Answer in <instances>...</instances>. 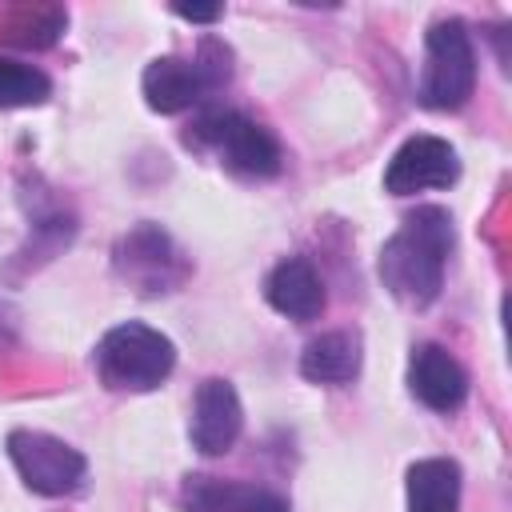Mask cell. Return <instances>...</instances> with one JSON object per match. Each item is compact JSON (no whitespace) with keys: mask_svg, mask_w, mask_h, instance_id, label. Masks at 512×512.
Instances as JSON below:
<instances>
[{"mask_svg":"<svg viewBox=\"0 0 512 512\" xmlns=\"http://www.w3.org/2000/svg\"><path fill=\"white\" fill-rule=\"evenodd\" d=\"M448 252H452V216L436 204H424L404 216L396 236L384 240L376 272L400 304L424 308L444 288Z\"/></svg>","mask_w":512,"mask_h":512,"instance_id":"obj_1","label":"cell"},{"mask_svg":"<svg viewBox=\"0 0 512 512\" xmlns=\"http://www.w3.org/2000/svg\"><path fill=\"white\" fill-rule=\"evenodd\" d=\"M360 372V336L356 332H324L304 344L300 376L312 384H348Z\"/></svg>","mask_w":512,"mask_h":512,"instance_id":"obj_13","label":"cell"},{"mask_svg":"<svg viewBox=\"0 0 512 512\" xmlns=\"http://www.w3.org/2000/svg\"><path fill=\"white\" fill-rule=\"evenodd\" d=\"M188 144L212 152L228 172L248 176V180H268L284 168V152H280L276 136L264 124H256L252 116L232 112V108H212V112L196 116Z\"/></svg>","mask_w":512,"mask_h":512,"instance_id":"obj_4","label":"cell"},{"mask_svg":"<svg viewBox=\"0 0 512 512\" xmlns=\"http://www.w3.org/2000/svg\"><path fill=\"white\" fill-rule=\"evenodd\" d=\"M408 512H460V464L428 456L408 468Z\"/></svg>","mask_w":512,"mask_h":512,"instance_id":"obj_14","label":"cell"},{"mask_svg":"<svg viewBox=\"0 0 512 512\" xmlns=\"http://www.w3.org/2000/svg\"><path fill=\"white\" fill-rule=\"evenodd\" d=\"M96 376L116 392H152L176 368V344L140 320H124L108 328L96 344Z\"/></svg>","mask_w":512,"mask_h":512,"instance_id":"obj_2","label":"cell"},{"mask_svg":"<svg viewBox=\"0 0 512 512\" xmlns=\"http://www.w3.org/2000/svg\"><path fill=\"white\" fill-rule=\"evenodd\" d=\"M176 16H184V20H192V24H212V20H220V4H208V8H200V4H176L172 8Z\"/></svg>","mask_w":512,"mask_h":512,"instance_id":"obj_16","label":"cell"},{"mask_svg":"<svg viewBox=\"0 0 512 512\" xmlns=\"http://www.w3.org/2000/svg\"><path fill=\"white\" fill-rule=\"evenodd\" d=\"M232 80V52L220 40H200L196 56H164L144 68V100L152 112L176 116L196 104H204L212 92H220Z\"/></svg>","mask_w":512,"mask_h":512,"instance_id":"obj_3","label":"cell"},{"mask_svg":"<svg viewBox=\"0 0 512 512\" xmlns=\"http://www.w3.org/2000/svg\"><path fill=\"white\" fill-rule=\"evenodd\" d=\"M184 512H288V500L272 488L248 484V480H224V476H184L180 488Z\"/></svg>","mask_w":512,"mask_h":512,"instance_id":"obj_11","label":"cell"},{"mask_svg":"<svg viewBox=\"0 0 512 512\" xmlns=\"http://www.w3.org/2000/svg\"><path fill=\"white\" fill-rule=\"evenodd\" d=\"M476 88V52L464 20H436L424 32V72H420V104L432 112L460 108Z\"/></svg>","mask_w":512,"mask_h":512,"instance_id":"obj_5","label":"cell"},{"mask_svg":"<svg viewBox=\"0 0 512 512\" xmlns=\"http://www.w3.org/2000/svg\"><path fill=\"white\" fill-rule=\"evenodd\" d=\"M460 176V160L456 148L440 136H408L388 168H384V188L392 196H412V192H428V188H448Z\"/></svg>","mask_w":512,"mask_h":512,"instance_id":"obj_7","label":"cell"},{"mask_svg":"<svg viewBox=\"0 0 512 512\" xmlns=\"http://www.w3.org/2000/svg\"><path fill=\"white\" fill-rule=\"evenodd\" d=\"M52 96V80L20 60L0 56V108H36Z\"/></svg>","mask_w":512,"mask_h":512,"instance_id":"obj_15","label":"cell"},{"mask_svg":"<svg viewBox=\"0 0 512 512\" xmlns=\"http://www.w3.org/2000/svg\"><path fill=\"white\" fill-rule=\"evenodd\" d=\"M116 268L124 280L140 284V292H168L184 276L172 240L156 224H140L116 244Z\"/></svg>","mask_w":512,"mask_h":512,"instance_id":"obj_8","label":"cell"},{"mask_svg":"<svg viewBox=\"0 0 512 512\" xmlns=\"http://www.w3.org/2000/svg\"><path fill=\"white\" fill-rule=\"evenodd\" d=\"M408 388L432 412H456L468 400L464 364L440 344H416L408 360Z\"/></svg>","mask_w":512,"mask_h":512,"instance_id":"obj_9","label":"cell"},{"mask_svg":"<svg viewBox=\"0 0 512 512\" xmlns=\"http://www.w3.org/2000/svg\"><path fill=\"white\" fill-rule=\"evenodd\" d=\"M8 456L20 472V480L36 496H72L88 472V460L72 444L56 440L48 432H32V428L8 432Z\"/></svg>","mask_w":512,"mask_h":512,"instance_id":"obj_6","label":"cell"},{"mask_svg":"<svg viewBox=\"0 0 512 512\" xmlns=\"http://www.w3.org/2000/svg\"><path fill=\"white\" fill-rule=\"evenodd\" d=\"M264 296H268V304L280 316L300 320V324L304 320H316L324 312V280L312 268V260H304V256L280 260L268 272V280H264Z\"/></svg>","mask_w":512,"mask_h":512,"instance_id":"obj_12","label":"cell"},{"mask_svg":"<svg viewBox=\"0 0 512 512\" xmlns=\"http://www.w3.org/2000/svg\"><path fill=\"white\" fill-rule=\"evenodd\" d=\"M244 428V408L240 396L228 380L212 376L196 388V408H192V448L204 456H224Z\"/></svg>","mask_w":512,"mask_h":512,"instance_id":"obj_10","label":"cell"}]
</instances>
